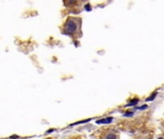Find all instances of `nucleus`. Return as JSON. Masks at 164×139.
<instances>
[{
    "label": "nucleus",
    "mask_w": 164,
    "mask_h": 139,
    "mask_svg": "<svg viewBox=\"0 0 164 139\" xmlns=\"http://www.w3.org/2000/svg\"><path fill=\"white\" fill-rule=\"evenodd\" d=\"M64 34L71 37H79L81 34V19L78 16H69L63 25Z\"/></svg>",
    "instance_id": "obj_1"
},
{
    "label": "nucleus",
    "mask_w": 164,
    "mask_h": 139,
    "mask_svg": "<svg viewBox=\"0 0 164 139\" xmlns=\"http://www.w3.org/2000/svg\"><path fill=\"white\" fill-rule=\"evenodd\" d=\"M101 139H119L118 134L114 130H107L102 132Z\"/></svg>",
    "instance_id": "obj_2"
},
{
    "label": "nucleus",
    "mask_w": 164,
    "mask_h": 139,
    "mask_svg": "<svg viewBox=\"0 0 164 139\" xmlns=\"http://www.w3.org/2000/svg\"><path fill=\"white\" fill-rule=\"evenodd\" d=\"M71 139H82L80 137H74V138H71Z\"/></svg>",
    "instance_id": "obj_3"
}]
</instances>
